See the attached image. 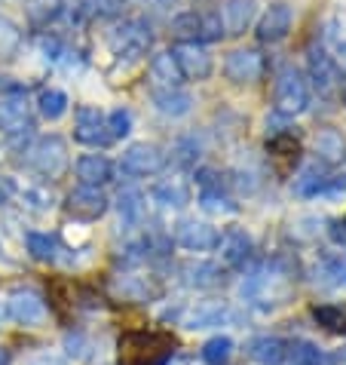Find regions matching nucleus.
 I'll list each match as a JSON object with an SVG mask.
<instances>
[{
    "label": "nucleus",
    "instance_id": "obj_44",
    "mask_svg": "<svg viewBox=\"0 0 346 365\" xmlns=\"http://www.w3.org/2000/svg\"><path fill=\"white\" fill-rule=\"evenodd\" d=\"M0 365H9V350L0 347Z\"/></svg>",
    "mask_w": 346,
    "mask_h": 365
},
{
    "label": "nucleus",
    "instance_id": "obj_14",
    "mask_svg": "<svg viewBox=\"0 0 346 365\" xmlns=\"http://www.w3.org/2000/svg\"><path fill=\"white\" fill-rule=\"evenodd\" d=\"M218 230L206 221H181L175 227V242L187 252H209L218 246Z\"/></svg>",
    "mask_w": 346,
    "mask_h": 365
},
{
    "label": "nucleus",
    "instance_id": "obj_26",
    "mask_svg": "<svg viewBox=\"0 0 346 365\" xmlns=\"http://www.w3.org/2000/svg\"><path fill=\"white\" fill-rule=\"evenodd\" d=\"M267 150L273 160H279L282 169H288L291 163H298V157H300V141L291 133H276V135H270Z\"/></svg>",
    "mask_w": 346,
    "mask_h": 365
},
{
    "label": "nucleus",
    "instance_id": "obj_32",
    "mask_svg": "<svg viewBox=\"0 0 346 365\" xmlns=\"http://www.w3.org/2000/svg\"><path fill=\"white\" fill-rule=\"evenodd\" d=\"M315 279H319L322 286H328V289H346V258L343 255L328 258L319 267V277Z\"/></svg>",
    "mask_w": 346,
    "mask_h": 365
},
{
    "label": "nucleus",
    "instance_id": "obj_24",
    "mask_svg": "<svg viewBox=\"0 0 346 365\" xmlns=\"http://www.w3.org/2000/svg\"><path fill=\"white\" fill-rule=\"evenodd\" d=\"M154 200L159 202V206H166V209H181V206H187L190 202V190L184 181H178V178H166V181H159V185H154Z\"/></svg>",
    "mask_w": 346,
    "mask_h": 365
},
{
    "label": "nucleus",
    "instance_id": "obj_2",
    "mask_svg": "<svg viewBox=\"0 0 346 365\" xmlns=\"http://www.w3.org/2000/svg\"><path fill=\"white\" fill-rule=\"evenodd\" d=\"M282 264L285 261L276 258V261H270V264L258 267L251 277H246V282H242V298L251 304H261V307L282 304L291 289V270H285Z\"/></svg>",
    "mask_w": 346,
    "mask_h": 365
},
{
    "label": "nucleus",
    "instance_id": "obj_27",
    "mask_svg": "<svg viewBox=\"0 0 346 365\" xmlns=\"http://www.w3.org/2000/svg\"><path fill=\"white\" fill-rule=\"evenodd\" d=\"M172 34H175L181 43H199L202 34V13H181L172 19Z\"/></svg>",
    "mask_w": 346,
    "mask_h": 365
},
{
    "label": "nucleus",
    "instance_id": "obj_40",
    "mask_svg": "<svg viewBox=\"0 0 346 365\" xmlns=\"http://www.w3.org/2000/svg\"><path fill=\"white\" fill-rule=\"evenodd\" d=\"M172 157H175V163L178 166H184L190 169L193 163H196V157H199V145H196V138H181L175 150H172Z\"/></svg>",
    "mask_w": 346,
    "mask_h": 365
},
{
    "label": "nucleus",
    "instance_id": "obj_7",
    "mask_svg": "<svg viewBox=\"0 0 346 365\" xmlns=\"http://www.w3.org/2000/svg\"><path fill=\"white\" fill-rule=\"evenodd\" d=\"M108 206H110V200L105 197V190H101V187L80 185L77 190H70V194H68V212L74 218H80V221L101 218L108 212Z\"/></svg>",
    "mask_w": 346,
    "mask_h": 365
},
{
    "label": "nucleus",
    "instance_id": "obj_46",
    "mask_svg": "<svg viewBox=\"0 0 346 365\" xmlns=\"http://www.w3.org/2000/svg\"><path fill=\"white\" fill-rule=\"evenodd\" d=\"M337 185H340V187H346V172H343V178L337 181Z\"/></svg>",
    "mask_w": 346,
    "mask_h": 365
},
{
    "label": "nucleus",
    "instance_id": "obj_42",
    "mask_svg": "<svg viewBox=\"0 0 346 365\" xmlns=\"http://www.w3.org/2000/svg\"><path fill=\"white\" fill-rule=\"evenodd\" d=\"M86 6L93 9V13H98V16H120L129 6V0H89Z\"/></svg>",
    "mask_w": 346,
    "mask_h": 365
},
{
    "label": "nucleus",
    "instance_id": "obj_43",
    "mask_svg": "<svg viewBox=\"0 0 346 365\" xmlns=\"http://www.w3.org/2000/svg\"><path fill=\"white\" fill-rule=\"evenodd\" d=\"M40 46H43L46 58H58V53H62V43H58L56 37H43V40H40Z\"/></svg>",
    "mask_w": 346,
    "mask_h": 365
},
{
    "label": "nucleus",
    "instance_id": "obj_3",
    "mask_svg": "<svg viewBox=\"0 0 346 365\" xmlns=\"http://www.w3.org/2000/svg\"><path fill=\"white\" fill-rule=\"evenodd\" d=\"M310 105V86L303 74L294 65H285L276 80V114L279 117H294Z\"/></svg>",
    "mask_w": 346,
    "mask_h": 365
},
{
    "label": "nucleus",
    "instance_id": "obj_45",
    "mask_svg": "<svg viewBox=\"0 0 346 365\" xmlns=\"http://www.w3.org/2000/svg\"><path fill=\"white\" fill-rule=\"evenodd\" d=\"M340 68L346 71V43H340Z\"/></svg>",
    "mask_w": 346,
    "mask_h": 365
},
{
    "label": "nucleus",
    "instance_id": "obj_15",
    "mask_svg": "<svg viewBox=\"0 0 346 365\" xmlns=\"http://www.w3.org/2000/svg\"><path fill=\"white\" fill-rule=\"evenodd\" d=\"M310 80L313 86L319 89L322 96H328L334 86H337V65H334V58L325 53V49H310Z\"/></svg>",
    "mask_w": 346,
    "mask_h": 365
},
{
    "label": "nucleus",
    "instance_id": "obj_17",
    "mask_svg": "<svg viewBox=\"0 0 346 365\" xmlns=\"http://www.w3.org/2000/svg\"><path fill=\"white\" fill-rule=\"evenodd\" d=\"M251 19H254V0H224L221 22H224V31L227 34H233V37L246 34Z\"/></svg>",
    "mask_w": 346,
    "mask_h": 365
},
{
    "label": "nucleus",
    "instance_id": "obj_36",
    "mask_svg": "<svg viewBox=\"0 0 346 365\" xmlns=\"http://www.w3.org/2000/svg\"><path fill=\"white\" fill-rule=\"evenodd\" d=\"M22 43V31L9 22L6 16H0V58H9Z\"/></svg>",
    "mask_w": 346,
    "mask_h": 365
},
{
    "label": "nucleus",
    "instance_id": "obj_19",
    "mask_svg": "<svg viewBox=\"0 0 346 365\" xmlns=\"http://www.w3.org/2000/svg\"><path fill=\"white\" fill-rule=\"evenodd\" d=\"M248 356L258 365H282L288 359V344L282 338H270V334H261L248 344Z\"/></svg>",
    "mask_w": 346,
    "mask_h": 365
},
{
    "label": "nucleus",
    "instance_id": "obj_30",
    "mask_svg": "<svg viewBox=\"0 0 346 365\" xmlns=\"http://www.w3.org/2000/svg\"><path fill=\"white\" fill-rule=\"evenodd\" d=\"M313 317L328 331H346V304H322L313 307Z\"/></svg>",
    "mask_w": 346,
    "mask_h": 365
},
{
    "label": "nucleus",
    "instance_id": "obj_37",
    "mask_svg": "<svg viewBox=\"0 0 346 365\" xmlns=\"http://www.w3.org/2000/svg\"><path fill=\"white\" fill-rule=\"evenodd\" d=\"M28 252L37 261H56V240L46 233H28Z\"/></svg>",
    "mask_w": 346,
    "mask_h": 365
},
{
    "label": "nucleus",
    "instance_id": "obj_35",
    "mask_svg": "<svg viewBox=\"0 0 346 365\" xmlns=\"http://www.w3.org/2000/svg\"><path fill=\"white\" fill-rule=\"evenodd\" d=\"M328 185H331V178H325L315 166L303 169V175L294 181V187H298V194H300V197H313V194H319V190H325Z\"/></svg>",
    "mask_w": 346,
    "mask_h": 365
},
{
    "label": "nucleus",
    "instance_id": "obj_5",
    "mask_svg": "<svg viewBox=\"0 0 346 365\" xmlns=\"http://www.w3.org/2000/svg\"><path fill=\"white\" fill-rule=\"evenodd\" d=\"M0 129L4 133H22V129H34L28 120V93L16 83H6L0 93Z\"/></svg>",
    "mask_w": 346,
    "mask_h": 365
},
{
    "label": "nucleus",
    "instance_id": "obj_4",
    "mask_svg": "<svg viewBox=\"0 0 346 365\" xmlns=\"http://www.w3.org/2000/svg\"><path fill=\"white\" fill-rule=\"evenodd\" d=\"M28 163H31L40 175H62V169L68 163V148L58 135H46V138H37L31 148H28Z\"/></svg>",
    "mask_w": 346,
    "mask_h": 365
},
{
    "label": "nucleus",
    "instance_id": "obj_41",
    "mask_svg": "<svg viewBox=\"0 0 346 365\" xmlns=\"http://www.w3.org/2000/svg\"><path fill=\"white\" fill-rule=\"evenodd\" d=\"M108 129H110V138H123V135H129V129H132V114H129L126 108L110 110V114H108Z\"/></svg>",
    "mask_w": 346,
    "mask_h": 365
},
{
    "label": "nucleus",
    "instance_id": "obj_39",
    "mask_svg": "<svg viewBox=\"0 0 346 365\" xmlns=\"http://www.w3.org/2000/svg\"><path fill=\"white\" fill-rule=\"evenodd\" d=\"M288 356H291V365H322V350L310 341H298L288 350Z\"/></svg>",
    "mask_w": 346,
    "mask_h": 365
},
{
    "label": "nucleus",
    "instance_id": "obj_23",
    "mask_svg": "<svg viewBox=\"0 0 346 365\" xmlns=\"http://www.w3.org/2000/svg\"><path fill=\"white\" fill-rule=\"evenodd\" d=\"M184 282L193 289H215L224 282V277L221 267L211 261H190V264H184Z\"/></svg>",
    "mask_w": 346,
    "mask_h": 365
},
{
    "label": "nucleus",
    "instance_id": "obj_25",
    "mask_svg": "<svg viewBox=\"0 0 346 365\" xmlns=\"http://www.w3.org/2000/svg\"><path fill=\"white\" fill-rule=\"evenodd\" d=\"M154 105L159 108V114H166V117H184L193 105V98L184 93V89H157Z\"/></svg>",
    "mask_w": 346,
    "mask_h": 365
},
{
    "label": "nucleus",
    "instance_id": "obj_6",
    "mask_svg": "<svg viewBox=\"0 0 346 365\" xmlns=\"http://www.w3.org/2000/svg\"><path fill=\"white\" fill-rule=\"evenodd\" d=\"M74 135L77 141H83L89 148H105L110 145V129H108V117L101 114L98 108H77V123H74Z\"/></svg>",
    "mask_w": 346,
    "mask_h": 365
},
{
    "label": "nucleus",
    "instance_id": "obj_29",
    "mask_svg": "<svg viewBox=\"0 0 346 365\" xmlns=\"http://www.w3.org/2000/svg\"><path fill=\"white\" fill-rule=\"evenodd\" d=\"M117 292L123 295L126 301H150L154 295H159L157 286H150V282L138 279V277H120L117 279Z\"/></svg>",
    "mask_w": 346,
    "mask_h": 365
},
{
    "label": "nucleus",
    "instance_id": "obj_38",
    "mask_svg": "<svg viewBox=\"0 0 346 365\" xmlns=\"http://www.w3.org/2000/svg\"><path fill=\"white\" fill-rule=\"evenodd\" d=\"M28 13H31L34 25H49L53 19H58V13H62V0H34Z\"/></svg>",
    "mask_w": 346,
    "mask_h": 365
},
{
    "label": "nucleus",
    "instance_id": "obj_8",
    "mask_svg": "<svg viewBox=\"0 0 346 365\" xmlns=\"http://www.w3.org/2000/svg\"><path fill=\"white\" fill-rule=\"evenodd\" d=\"M196 185H199V206L209 212H236V202L224 190L221 178L215 169H199L196 172Z\"/></svg>",
    "mask_w": 346,
    "mask_h": 365
},
{
    "label": "nucleus",
    "instance_id": "obj_9",
    "mask_svg": "<svg viewBox=\"0 0 346 365\" xmlns=\"http://www.w3.org/2000/svg\"><path fill=\"white\" fill-rule=\"evenodd\" d=\"M166 163V157H162V150L157 145H132L123 160H120V166H123L126 175H135V178H145V175H154V172L162 169Z\"/></svg>",
    "mask_w": 346,
    "mask_h": 365
},
{
    "label": "nucleus",
    "instance_id": "obj_12",
    "mask_svg": "<svg viewBox=\"0 0 346 365\" xmlns=\"http://www.w3.org/2000/svg\"><path fill=\"white\" fill-rule=\"evenodd\" d=\"M6 310H9V317L16 322H22V326H37V322H43V317H46V304L34 289H16L6 301Z\"/></svg>",
    "mask_w": 346,
    "mask_h": 365
},
{
    "label": "nucleus",
    "instance_id": "obj_18",
    "mask_svg": "<svg viewBox=\"0 0 346 365\" xmlns=\"http://www.w3.org/2000/svg\"><path fill=\"white\" fill-rule=\"evenodd\" d=\"M77 178L83 181L86 187H101L114 178V166H110L108 157L101 154H86L77 160Z\"/></svg>",
    "mask_w": 346,
    "mask_h": 365
},
{
    "label": "nucleus",
    "instance_id": "obj_20",
    "mask_svg": "<svg viewBox=\"0 0 346 365\" xmlns=\"http://www.w3.org/2000/svg\"><path fill=\"white\" fill-rule=\"evenodd\" d=\"M150 77L157 89H181V71L172 53H157L150 58Z\"/></svg>",
    "mask_w": 346,
    "mask_h": 365
},
{
    "label": "nucleus",
    "instance_id": "obj_21",
    "mask_svg": "<svg viewBox=\"0 0 346 365\" xmlns=\"http://www.w3.org/2000/svg\"><path fill=\"white\" fill-rule=\"evenodd\" d=\"M346 157V141L337 129H322L319 135H315V160L325 166H334L340 163Z\"/></svg>",
    "mask_w": 346,
    "mask_h": 365
},
{
    "label": "nucleus",
    "instance_id": "obj_16",
    "mask_svg": "<svg viewBox=\"0 0 346 365\" xmlns=\"http://www.w3.org/2000/svg\"><path fill=\"white\" fill-rule=\"evenodd\" d=\"M288 28H291V6L276 4V6H270L258 22V37L263 43H279V40H285V34H288Z\"/></svg>",
    "mask_w": 346,
    "mask_h": 365
},
{
    "label": "nucleus",
    "instance_id": "obj_31",
    "mask_svg": "<svg viewBox=\"0 0 346 365\" xmlns=\"http://www.w3.org/2000/svg\"><path fill=\"white\" fill-rule=\"evenodd\" d=\"M117 206H120V215H123L126 225L141 218V212H145V197H141L138 187H123L117 197Z\"/></svg>",
    "mask_w": 346,
    "mask_h": 365
},
{
    "label": "nucleus",
    "instance_id": "obj_47",
    "mask_svg": "<svg viewBox=\"0 0 346 365\" xmlns=\"http://www.w3.org/2000/svg\"><path fill=\"white\" fill-rule=\"evenodd\" d=\"M343 98H346V86H343Z\"/></svg>",
    "mask_w": 346,
    "mask_h": 365
},
{
    "label": "nucleus",
    "instance_id": "obj_1",
    "mask_svg": "<svg viewBox=\"0 0 346 365\" xmlns=\"http://www.w3.org/2000/svg\"><path fill=\"white\" fill-rule=\"evenodd\" d=\"M175 353L169 331H129L120 338L117 365H166Z\"/></svg>",
    "mask_w": 346,
    "mask_h": 365
},
{
    "label": "nucleus",
    "instance_id": "obj_28",
    "mask_svg": "<svg viewBox=\"0 0 346 365\" xmlns=\"http://www.w3.org/2000/svg\"><path fill=\"white\" fill-rule=\"evenodd\" d=\"M230 317V310L224 307V304H202L190 313V329H211V326H221L224 319Z\"/></svg>",
    "mask_w": 346,
    "mask_h": 365
},
{
    "label": "nucleus",
    "instance_id": "obj_13",
    "mask_svg": "<svg viewBox=\"0 0 346 365\" xmlns=\"http://www.w3.org/2000/svg\"><path fill=\"white\" fill-rule=\"evenodd\" d=\"M218 249H221V261L227 267H233V270H242L251 261V255H254V242H251V237L246 230H227L224 237L218 240Z\"/></svg>",
    "mask_w": 346,
    "mask_h": 365
},
{
    "label": "nucleus",
    "instance_id": "obj_10",
    "mask_svg": "<svg viewBox=\"0 0 346 365\" xmlns=\"http://www.w3.org/2000/svg\"><path fill=\"white\" fill-rule=\"evenodd\" d=\"M224 74L233 83H254L263 74V56L258 49H233L227 62H224Z\"/></svg>",
    "mask_w": 346,
    "mask_h": 365
},
{
    "label": "nucleus",
    "instance_id": "obj_22",
    "mask_svg": "<svg viewBox=\"0 0 346 365\" xmlns=\"http://www.w3.org/2000/svg\"><path fill=\"white\" fill-rule=\"evenodd\" d=\"M114 46L123 53H145L150 46V28L145 22H126L114 37Z\"/></svg>",
    "mask_w": 346,
    "mask_h": 365
},
{
    "label": "nucleus",
    "instance_id": "obj_34",
    "mask_svg": "<svg viewBox=\"0 0 346 365\" xmlns=\"http://www.w3.org/2000/svg\"><path fill=\"white\" fill-rule=\"evenodd\" d=\"M37 108L46 120H58L68 110V96L62 93V89H46V93H40Z\"/></svg>",
    "mask_w": 346,
    "mask_h": 365
},
{
    "label": "nucleus",
    "instance_id": "obj_33",
    "mask_svg": "<svg viewBox=\"0 0 346 365\" xmlns=\"http://www.w3.org/2000/svg\"><path fill=\"white\" fill-rule=\"evenodd\" d=\"M233 356V341L227 334H218V338L206 341V347H202V359L209 365H227Z\"/></svg>",
    "mask_w": 346,
    "mask_h": 365
},
{
    "label": "nucleus",
    "instance_id": "obj_11",
    "mask_svg": "<svg viewBox=\"0 0 346 365\" xmlns=\"http://www.w3.org/2000/svg\"><path fill=\"white\" fill-rule=\"evenodd\" d=\"M178 62L181 77H190V80H206L211 74V56L202 43H178L172 49Z\"/></svg>",
    "mask_w": 346,
    "mask_h": 365
}]
</instances>
